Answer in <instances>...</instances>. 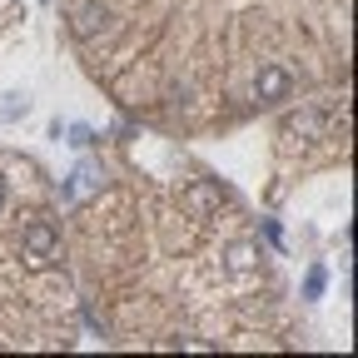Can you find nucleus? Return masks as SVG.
<instances>
[{"mask_svg": "<svg viewBox=\"0 0 358 358\" xmlns=\"http://www.w3.org/2000/svg\"><path fill=\"white\" fill-rule=\"evenodd\" d=\"M55 244H60V234H55V224H50V219L25 224V259H30V264H45V259L55 254Z\"/></svg>", "mask_w": 358, "mask_h": 358, "instance_id": "f257e3e1", "label": "nucleus"}, {"mask_svg": "<svg viewBox=\"0 0 358 358\" xmlns=\"http://www.w3.org/2000/svg\"><path fill=\"white\" fill-rule=\"evenodd\" d=\"M289 90H294V80H289V70H284V65H264V70H259V80H254V95H259V100H268V105L284 100Z\"/></svg>", "mask_w": 358, "mask_h": 358, "instance_id": "f03ea898", "label": "nucleus"}, {"mask_svg": "<svg viewBox=\"0 0 358 358\" xmlns=\"http://www.w3.org/2000/svg\"><path fill=\"white\" fill-rule=\"evenodd\" d=\"M30 110H35L30 90H6V95H0V124H20Z\"/></svg>", "mask_w": 358, "mask_h": 358, "instance_id": "7ed1b4c3", "label": "nucleus"}, {"mask_svg": "<svg viewBox=\"0 0 358 358\" xmlns=\"http://www.w3.org/2000/svg\"><path fill=\"white\" fill-rule=\"evenodd\" d=\"M105 25H110V10H105V6H80V15H75V35H80V40L100 35Z\"/></svg>", "mask_w": 358, "mask_h": 358, "instance_id": "20e7f679", "label": "nucleus"}, {"mask_svg": "<svg viewBox=\"0 0 358 358\" xmlns=\"http://www.w3.org/2000/svg\"><path fill=\"white\" fill-rule=\"evenodd\" d=\"M70 179H75V185H65V189H60V199H75L80 189H95V185H100V164H90V159H85Z\"/></svg>", "mask_w": 358, "mask_h": 358, "instance_id": "39448f33", "label": "nucleus"}, {"mask_svg": "<svg viewBox=\"0 0 358 358\" xmlns=\"http://www.w3.org/2000/svg\"><path fill=\"white\" fill-rule=\"evenodd\" d=\"M254 264H259V249L254 244H234L229 249V268H234V274H249Z\"/></svg>", "mask_w": 358, "mask_h": 358, "instance_id": "423d86ee", "label": "nucleus"}, {"mask_svg": "<svg viewBox=\"0 0 358 358\" xmlns=\"http://www.w3.org/2000/svg\"><path fill=\"white\" fill-rule=\"evenodd\" d=\"M324 284H329V268H324V264H313V268H308V279H303V299H324Z\"/></svg>", "mask_w": 358, "mask_h": 358, "instance_id": "0eeeda50", "label": "nucleus"}, {"mask_svg": "<svg viewBox=\"0 0 358 358\" xmlns=\"http://www.w3.org/2000/svg\"><path fill=\"white\" fill-rule=\"evenodd\" d=\"M214 204H219V194H214L209 185H194V189H189V209H199V214H209Z\"/></svg>", "mask_w": 358, "mask_h": 358, "instance_id": "6e6552de", "label": "nucleus"}, {"mask_svg": "<svg viewBox=\"0 0 358 358\" xmlns=\"http://www.w3.org/2000/svg\"><path fill=\"white\" fill-rule=\"evenodd\" d=\"M70 145H75V150L95 145V134H90V124H70Z\"/></svg>", "mask_w": 358, "mask_h": 358, "instance_id": "1a4fd4ad", "label": "nucleus"}, {"mask_svg": "<svg viewBox=\"0 0 358 358\" xmlns=\"http://www.w3.org/2000/svg\"><path fill=\"white\" fill-rule=\"evenodd\" d=\"M0 204H6V189H0Z\"/></svg>", "mask_w": 358, "mask_h": 358, "instance_id": "9d476101", "label": "nucleus"}]
</instances>
